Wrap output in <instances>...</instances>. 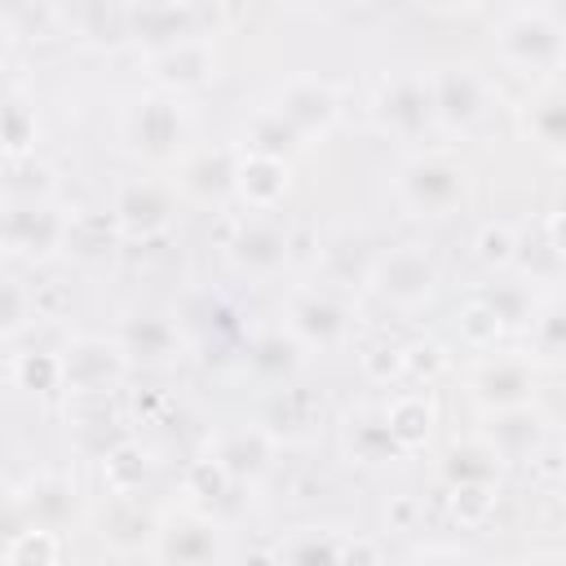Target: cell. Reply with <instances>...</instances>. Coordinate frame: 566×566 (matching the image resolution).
<instances>
[{"label":"cell","mask_w":566,"mask_h":566,"mask_svg":"<svg viewBox=\"0 0 566 566\" xmlns=\"http://www.w3.org/2000/svg\"><path fill=\"white\" fill-rule=\"evenodd\" d=\"M398 195L416 217H447L464 199V168L447 155H416L398 172Z\"/></svg>","instance_id":"obj_1"},{"label":"cell","mask_w":566,"mask_h":566,"mask_svg":"<svg viewBox=\"0 0 566 566\" xmlns=\"http://www.w3.org/2000/svg\"><path fill=\"white\" fill-rule=\"evenodd\" d=\"M500 53L509 66L517 71H544V66H562L566 57V31L539 9V13H513L500 27Z\"/></svg>","instance_id":"obj_2"},{"label":"cell","mask_w":566,"mask_h":566,"mask_svg":"<svg viewBox=\"0 0 566 566\" xmlns=\"http://www.w3.org/2000/svg\"><path fill=\"white\" fill-rule=\"evenodd\" d=\"M4 243L13 256H49L62 243H71V221L49 199H13L4 212Z\"/></svg>","instance_id":"obj_3"},{"label":"cell","mask_w":566,"mask_h":566,"mask_svg":"<svg viewBox=\"0 0 566 566\" xmlns=\"http://www.w3.org/2000/svg\"><path fill=\"white\" fill-rule=\"evenodd\" d=\"M429 97H433V119L447 128H473L486 111V88L473 71L464 66H438L429 75Z\"/></svg>","instance_id":"obj_4"},{"label":"cell","mask_w":566,"mask_h":566,"mask_svg":"<svg viewBox=\"0 0 566 566\" xmlns=\"http://www.w3.org/2000/svg\"><path fill=\"white\" fill-rule=\"evenodd\" d=\"M433 283H438V270L424 252L416 248H398L389 252L376 270H371V287L376 296H385L389 305H420L433 296Z\"/></svg>","instance_id":"obj_5"},{"label":"cell","mask_w":566,"mask_h":566,"mask_svg":"<svg viewBox=\"0 0 566 566\" xmlns=\"http://www.w3.org/2000/svg\"><path fill=\"white\" fill-rule=\"evenodd\" d=\"M287 327L296 340L318 345V349H336L349 336V310L332 296V292H301L287 305Z\"/></svg>","instance_id":"obj_6"},{"label":"cell","mask_w":566,"mask_h":566,"mask_svg":"<svg viewBox=\"0 0 566 566\" xmlns=\"http://www.w3.org/2000/svg\"><path fill=\"white\" fill-rule=\"evenodd\" d=\"M376 119H380V128L394 133V137H407V142L420 137L424 124L433 119L429 80H411V75L389 80V84L380 88V97H376Z\"/></svg>","instance_id":"obj_7"},{"label":"cell","mask_w":566,"mask_h":566,"mask_svg":"<svg viewBox=\"0 0 566 566\" xmlns=\"http://www.w3.org/2000/svg\"><path fill=\"white\" fill-rule=\"evenodd\" d=\"M168 212H172V199L159 181H128L115 195V221L128 234H155L159 226H168Z\"/></svg>","instance_id":"obj_8"},{"label":"cell","mask_w":566,"mask_h":566,"mask_svg":"<svg viewBox=\"0 0 566 566\" xmlns=\"http://www.w3.org/2000/svg\"><path fill=\"white\" fill-rule=\"evenodd\" d=\"M230 261L248 274H274L287 261V239L270 221H248L230 243Z\"/></svg>","instance_id":"obj_9"},{"label":"cell","mask_w":566,"mask_h":566,"mask_svg":"<svg viewBox=\"0 0 566 566\" xmlns=\"http://www.w3.org/2000/svg\"><path fill=\"white\" fill-rule=\"evenodd\" d=\"M119 349L115 345H106V340H80L75 349H66V358H62V380L66 385H75L80 394H97V389H106V380L119 371Z\"/></svg>","instance_id":"obj_10"},{"label":"cell","mask_w":566,"mask_h":566,"mask_svg":"<svg viewBox=\"0 0 566 566\" xmlns=\"http://www.w3.org/2000/svg\"><path fill=\"white\" fill-rule=\"evenodd\" d=\"M301 137L305 133H314V128H327L332 124V115H336V97H332V88L327 84H318V80H296L283 97H279V106H274Z\"/></svg>","instance_id":"obj_11"},{"label":"cell","mask_w":566,"mask_h":566,"mask_svg":"<svg viewBox=\"0 0 566 566\" xmlns=\"http://www.w3.org/2000/svg\"><path fill=\"white\" fill-rule=\"evenodd\" d=\"M526 389H531V371H526V363L522 358H486L482 367H478V376H473V394L486 402V407H517L522 398H526Z\"/></svg>","instance_id":"obj_12"},{"label":"cell","mask_w":566,"mask_h":566,"mask_svg":"<svg viewBox=\"0 0 566 566\" xmlns=\"http://www.w3.org/2000/svg\"><path fill=\"white\" fill-rule=\"evenodd\" d=\"M539 438H544V420L531 411V407H500V420H495V429H491V447H495V455L500 460H522V455H531L535 447H539Z\"/></svg>","instance_id":"obj_13"},{"label":"cell","mask_w":566,"mask_h":566,"mask_svg":"<svg viewBox=\"0 0 566 566\" xmlns=\"http://www.w3.org/2000/svg\"><path fill=\"white\" fill-rule=\"evenodd\" d=\"M172 349H177V327L168 318H159V314H133L128 318V327H124V354L164 363Z\"/></svg>","instance_id":"obj_14"},{"label":"cell","mask_w":566,"mask_h":566,"mask_svg":"<svg viewBox=\"0 0 566 566\" xmlns=\"http://www.w3.org/2000/svg\"><path fill=\"white\" fill-rule=\"evenodd\" d=\"M159 535V557H177V562H208V557H217L221 553V539H217V526H208V522H186L181 526V535H177V526L172 531H155Z\"/></svg>","instance_id":"obj_15"},{"label":"cell","mask_w":566,"mask_h":566,"mask_svg":"<svg viewBox=\"0 0 566 566\" xmlns=\"http://www.w3.org/2000/svg\"><path fill=\"white\" fill-rule=\"evenodd\" d=\"M526 128L539 137V146L566 150V93L548 88L535 102H526Z\"/></svg>","instance_id":"obj_16"},{"label":"cell","mask_w":566,"mask_h":566,"mask_svg":"<svg viewBox=\"0 0 566 566\" xmlns=\"http://www.w3.org/2000/svg\"><path fill=\"white\" fill-rule=\"evenodd\" d=\"M265 442H261V433H234L226 447H221V455H217V469L221 473H230V478H248V473H261L265 469Z\"/></svg>","instance_id":"obj_17"},{"label":"cell","mask_w":566,"mask_h":566,"mask_svg":"<svg viewBox=\"0 0 566 566\" xmlns=\"http://www.w3.org/2000/svg\"><path fill=\"white\" fill-rule=\"evenodd\" d=\"M535 340H539V349L553 354V358L566 354V305H553V310L535 323Z\"/></svg>","instance_id":"obj_18"},{"label":"cell","mask_w":566,"mask_h":566,"mask_svg":"<svg viewBox=\"0 0 566 566\" xmlns=\"http://www.w3.org/2000/svg\"><path fill=\"white\" fill-rule=\"evenodd\" d=\"M544 13L566 31V0H544Z\"/></svg>","instance_id":"obj_19"},{"label":"cell","mask_w":566,"mask_h":566,"mask_svg":"<svg viewBox=\"0 0 566 566\" xmlns=\"http://www.w3.org/2000/svg\"><path fill=\"white\" fill-rule=\"evenodd\" d=\"M292 4H310V9H327V4H336V0H292Z\"/></svg>","instance_id":"obj_20"},{"label":"cell","mask_w":566,"mask_h":566,"mask_svg":"<svg viewBox=\"0 0 566 566\" xmlns=\"http://www.w3.org/2000/svg\"><path fill=\"white\" fill-rule=\"evenodd\" d=\"M442 4H464V9H473V4H482V0H442Z\"/></svg>","instance_id":"obj_21"},{"label":"cell","mask_w":566,"mask_h":566,"mask_svg":"<svg viewBox=\"0 0 566 566\" xmlns=\"http://www.w3.org/2000/svg\"><path fill=\"white\" fill-rule=\"evenodd\" d=\"M562 491H566V460H562Z\"/></svg>","instance_id":"obj_22"},{"label":"cell","mask_w":566,"mask_h":566,"mask_svg":"<svg viewBox=\"0 0 566 566\" xmlns=\"http://www.w3.org/2000/svg\"><path fill=\"white\" fill-rule=\"evenodd\" d=\"M562 71H566V57H562Z\"/></svg>","instance_id":"obj_23"}]
</instances>
